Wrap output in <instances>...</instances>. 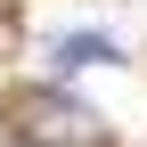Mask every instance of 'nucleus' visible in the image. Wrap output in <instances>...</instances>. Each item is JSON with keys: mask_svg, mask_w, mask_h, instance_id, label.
Here are the masks:
<instances>
[{"mask_svg": "<svg viewBox=\"0 0 147 147\" xmlns=\"http://www.w3.org/2000/svg\"><path fill=\"white\" fill-rule=\"evenodd\" d=\"M16 139L25 147H98L106 123L90 115L82 98H65V90H33V98L16 106Z\"/></svg>", "mask_w": 147, "mask_h": 147, "instance_id": "1", "label": "nucleus"}, {"mask_svg": "<svg viewBox=\"0 0 147 147\" xmlns=\"http://www.w3.org/2000/svg\"><path fill=\"white\" fill-rule=\"evenodd\" d=\"M49 57H57V65H90V57H106V65H115V57H123V49H115V41H106V33H65V41H57V49H49Z\"/></svg>", "mask_w": 147, "mask_h": 147, "instance_id": "2", "label": "nucleus"}]
</instances>
